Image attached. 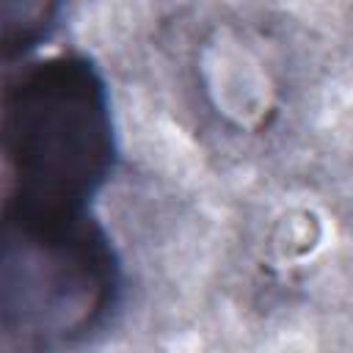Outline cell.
I'll return each mask as SVG.
<instances>
[{
    "label": "cell",
    "instance_id": "cell-1",
    "mask_svg": "<svg viewBox=\"0 0 353 353\" xmlns=\"http://www.w3.org/2000/svg\"><path fill=\"white\" fill-rule=\"evenodd\" d=\"M0 135L3 215L17 218L91 212L119 157L105 77L83 52L22 63L3 88Z\"/></svg>",
    "mask_w": 353,
    "mask_h": 353
},
{
    "label": "cell",
    "instance_id": "cell-2",
    "mask_svg": "<svg viewBox=\"0 0 353 353\" xmlns=\"http://www.w3.org/2000/svg\"><path fill=\"white\" fill-rule=\"evenodd\" d=\"M121 262L94 212L3 215L0 328L8 353H72L99 336L121 303Z\"/></svg>",
    "mask_w": 353,
    "mask_h": 353
}]
</instances>
